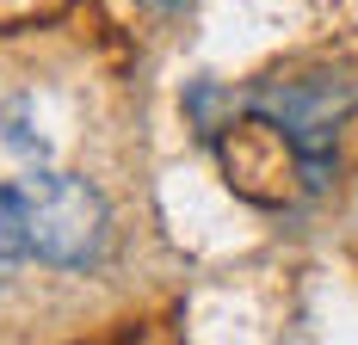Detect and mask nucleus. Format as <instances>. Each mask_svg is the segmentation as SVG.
Wrapping results in <instances>:
<instances>
[{
	"label": "nucleus",
	"instance_id": "nucleus-1",
	"mask_svg": "<svg viewBox=\"0 0 358 345\" xmlns=\"http://www.w3.org/2000/svg\"><path fill=\"white\" fill-rule=\"evenodd\" d=\"M192 117H198V136L210 142V154L222 161V179L259 210H290L315 204L327 185H334V172L315 167L296 142L266 117V111H253L248 93H229V87H216V80H198L192 93Z\"/></svg>",
	"mask_w": 358,
	"mask_h": 345
},
{
	"label": "nucleus",
	"instance_id": "nucleus-5",
	"mask_svg": "<svg viewBox=\"0 0 358 345\" xmlns=\"http://www.w3.org/2000/svg\"><path fill=\"white\" fill-rule=\"evenodd\" d=\"M148 6H161V13H173V6H185V0H148Z\"/></svg>",
	"mask_w": 358,
	"mask_h": 345
},
{
	"label": "nucleus",
	"instance_id": "nucleus-3",
	"mask_svg": "<svg viewBox=\"0 0 358 345\" xmlns=\"http://www.w3.org/2000/svg\"><path fill=\"white\" fill-rule=\"evenodd\" d=\"M248 105L266 111L315 167L334 172L340 161V136L358 111V68L327 62V68H290V74H266L248 87Z\"/></svg>",
	"mask_w": 358,
	"mask_h": 345
},
{
	"label": "nucleus",
	"instance_id": "nucleus-2",
	"mask_svg": "<svg viewBox=\"0 0 358 345\" xmlns=\"http://www.w3.org/2000/svg\"><path fill=\"white\" fill-rule=\"evenodd\" d=\"M13 204H19V235H25V253L43 259V265H62V272H80L106 253L111 235V204L99 198L93 179L80 172H50L37 167L13 185Z\"/></svg>",
	"mask_w": 358,
	"mask_h": 345
},
{
	"label": "nucleus",
	"instance_id": "nucleus-4",
	"mask_svg": "<svg viewBox=\"0 0 358 345\" xmlns=\"http://www.w3.org/2000/svg\"><path fill=\"white\" fill-rule=\"evenodd\" d=\"M19 253H25V235H19V204H13V191H0V284L13 277Z\"/></svg>",
	"mask_w": 358,
	"mask_h": 345
}]
</instances>
